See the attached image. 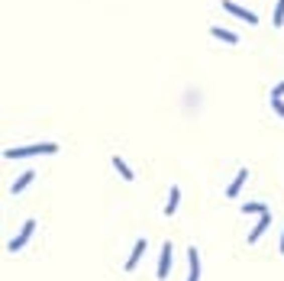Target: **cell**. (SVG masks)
Here are the masks:
<instances>
[{"instance_id": "6da1fadb", "label": "cell", "mask_w": 284, "mask_h": 281, "mask_svg": "<svg viewBox=\"0 0 284 281\" xmlns=\"http://www.w3.org/2000/svg\"><path fill=\"white\" fill-rule=\"evenodd\" d=\"M58 146L55 143H36V146H23V149H7V159H23V155H55Z\"/></svg>"}, {"instance_id": "7a4b0ae2", "label": "cell", "mask_w": 284, "mask_h": 281, "mask_svg": "<svg viewBox=\"0 0 284 281\" xmlns=\"http://www.w3.org/2000/svg\"><path fill=\"white\" fill-rule=\"evenodd\" d=\"M33 230H36V220H26V223H23V233H20V236L10 243V252H20V249L26 246V239L33 236Z\"/></svg>"}, {"instance_id": "3957f363", "label": "cell", "mask_w": 284, "mask_h": 281, "mask_svg": "<svg viewBox=\"0 0 284 281\" xmlns=\"http://www.w3.org/2000/svg\"><path fill=\"white\" fill-rule=\"evenodd\" d=\"M168 271H171V243L162 246V259H158V281H165Z\"/></svg>"}, {"instance_id": "277c9868", "label": "cell", "mask_w": 284, "mask_h": 281, "mask_svg": "<svg viewBox=\"0 0 284 281\" xmlns=\"http://www.w3.org/2000/svg\"><path fill=\"white\" fill-rule=\"evenodd\" d=\"M223 10H226V13H236V17L245 20V23H255V13H252V10H242V7H236L233 0H223Z\"/></svg>"}, {"instance_id": "5b68a950", "label": "cell", "mask_w": 284, "mask_h": 281, "mask_svg": "<svg viewBox=\"0 0 284 281\" xmlns=\"http://www.w3.org/2000/svg\"><path fill=\"white\" fill-rule=\"evenodd\" d=\"M187 259H191V278L187 281H201V259H197V249H187Z\"/></svg>"}, {"instance_id": "8992f818", "label": "cell", "mask_w": 284, "mask_h": 281, "mask_svg": "<svg viewBox=\"0 0 284 281\" xmlns=\"http://www.w3.org/2000/svg\"><path fill=\"white\" fill-rule=\"evenodd\" d=\"M178 200H181L178 187H171V194H168V207H165V217H174V214H178Z\"/></svg>"}, {"instance_id": "52a82bcc", "label": "cell", "mask_w": 284, "mask_h": 281, "mask_svg": "<svg viewBox=\"0 0 284 281\" xmlns=\"http://www.w3.org/2000/svg\"><path fill=\"white\" fill-rule=\"evenodd\" d=\"M268 223H271V217H268V214H262V220H258V226H255V230L249 233V243H255V239L262 236V233L268 230Z\"/></svg>"}, {"instance_id": "ba28073f", "label": "cell", "mask_w": 284, "mask_h": 281, "mask_svg": "<svg viewBox=\"0 0 284 281\" xmlns=\"http://www.w3.org/2000/svg\"><path fill=\"white\" fill-rule=\"evenodd\" d=\"M210 33L217 36V39H223V42H229V45H236V42H239V36H236V33H229V29H220V26H213Z\"/></svg>"}, {"instance_id": "9c48e42d", "label": "cell", "mask_w": 284, "mask_h": 281, "mask_svg": "<svg viewBox=\"0 0 284 281\" xmlns=\"http://www.w3.org/2000/svg\"><path fill=\"white\" fill-rule=\"evenodd\" d=\"M245 178H249V171H245V168H242V171H239V175H236V181H233V184H229V197H236V194H239V187L245 184Z\"/></svg>"}, {"instance_id": "30bf717a", "label": "cell", "mask_w": 284, "mask_h": 281, "mask_svg": "<svg viewBox=\"0 0 284 281\" xmlns=\"http://www.w3.org/2000/svg\"><path fill=\"white\" fill-rule=\"evenodd\" d=\"M145 252V243H142V239H139V243H136V249H133V259H126V271L129 268H136V262H139V255Z\"/></svg>"}, {"instance_id": "8fae6325", "label": "cell", "mask_w": 284, "mask_h": 281, "mask_svg": "<svg viewBox=\"0 0 284 281\" xmlns=\"http://www.w3.org/2000/svg\"><path fill=\"white\" fill-rule=\"evenodd\" d=\"M113 168H117V171H120V175H123V178H126V181H133V171H129V168H126V162H123V159H120V155H113Z\"/></svg>"}, {"instance_id": "7c38bea8", "label": "cell", "mask_w": 284, "mask_h": 281, "mask_svg": "<svg viewBox=\"0 0 284 281\" xmlns=\"http://www.w3.org/2000/svg\"><path fill=\"white\" fill-rule=\"evenodd\" d=\"M33 178H36L33 171H26V175H23L17 184H13V194H23V187H29V181H33Z\"/></svg>"}, {"instance_id": "4fadbf2b", "label": "cell", "mask_w": 284, "mask_h": 281, "mask_svg": "<svg viewBox=\"0 0 284 281\" xmlns=\"http://www.w3.org/2000/svg\"><path fill=\"white\" fill-rule=\"evenodd\" d=\"M242 214H258V217H262V214H268V207H265V204H255V200H252V204H245V207H242Z\"/></svg>"}, {"instance_id": "5bb4252c", "label": "cell", "mask_w": 284, "mask_h": 281, "mask_svg": "<svg viewBox=\"0 0 284 281\" xmlns=\"http://www.w3.org/2000/svg\"><path fill=\"white\" fill-rule=\"evenodd\" d=\"M284 20V0H278V7H274V26H281Z\"/></svg>"}, {"instance_id": "9a60e30c", "label": "cell", "mask_w": 284, "mask_h": 281, "mask_svg": "<svg viewBox=\"0 0 284 281\" xmlns=\"http://www.w3.org/2000/svg\"><path fill=\"white\" fill-rule=\"evenodd\" d=\"M271 107H274V113L284 120V104H281V97H271Z\"/></svg>"}, {"instance_id": "2e32d148", "label": "cell", "mask_w": 284, "mask_h": 281, "mask_svg": "<svg viewBox=\"0 0 284 281\" xmlns=\"http://www.w3.org/2000/svg\"><path fill=\"white\" fill-rule=\"evenodd\" d=\"M281 94H284V81H281V84H278V88H274V91H271V97H281Z\"/></svg>"}, {"instance_id": "e0dca14e", "label": "cell", "mask_w": 284, "mask_h": 281, "mask_svg": "<svg viewBox=\"0 0 284 281\" xmlns=\"http://www.w3.org/2000/svg\"><path fill=\"white\" fill-rule=\"evenodd\" d=\"M281 255H284V230H281Z\"/></svg>"}]
</instances>
